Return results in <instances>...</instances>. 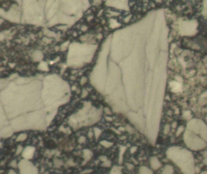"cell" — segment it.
I'll use <instances>...</instances> for the list:
<instances>
[{"instance_id":"obj_7","label":"cell","mask_w":207,"mask_h":174,"mask_svg":"<svg viewBox=\"0 0 207 174\" xmlns=\"http://www.w3.org/2000/svg\"><path fill=\"white\" fill-rule=\"evenodd\" d=\"M200 174H207V171H204L202 172Z\"/></svg>"},{"instance_id":"obj_5","label":"cell","mask_w":207,"mask_h":174,"mask_svg":"<svg viewBox=\"0 0 207 174\" xmlns=\"http://www.w3.org/2000/svg\"><path fill=\"white\" fill-rule=\"evenodd\" d=\"M139 174H153L152 172L146 166H141L140 169Z\"/></svg>"},{"instance_id":"obj_1","label":"cell","mask_w":207,"mask_h":174,"mask_svg":"<svg viewBox=\"0 0 207 174\" xmlns=\"http://www.w3.org/2000/svg\"><path fill=\"white\" fill-rule=\"evenodd\" d=\"M167 156L179 167L183 174L195 173L194 158L190 152L184 150H170L167 152Z\"/></svg>"},{"instance_id":"obj_3","label":"cell","mask_w":207,"mask_h":174,"mask_svg":"<svg viewBox=\"0 0 207 174\" xmlns=\"http://www.w3.org/2000/svg\"><path fill=\"white\" fill-rule=\"evenodd\" d=\"M150 164L152 169H153L154 170H157L159 169L160 167L162 166L161 162L159 161L156 157H152L150 160Z\"/></svg>"},{"instance_id":"obj_2","label":"cell","mask_w":207,"mask_h":174,"mask_svg":"<svg viewBox=\"0 0 207 174\" xmlns=\"http://www.w3.org/2000/svg\"><path fill=\"white\" fill-rule=\"evenodd\" d=\"M19 166H20L19 168L20 169L21 174H38L36 168L32 164H30V162H28V163H27L28 168L24 167V166L23 165H21V164Z\"/></svg>"},{"instance_id":"obj_6","label":"cell","mask_w":207,"mask_h":174,"mask_svg":"<svg viewBox=\"0 0 207 174\" xmlns=\"http://www.w3.org/2000/svg\"><path fill=\"white\" fill-rule=\"evenodd\" d=\"M204 164H205L207 165V157H206V158L204 160Z\"/></svg>"},{"instance_id":"obj_4","label":"cell","mask_w":207,"mask_h":174,"mask_svg":"<svg viewBox=\"0 0 207 174\" xmlns=\"http://www.w3.org/2000/svg\"><path fill=\"white\" fill-rule=\"evenodd\" d=\"M174 169L171 165H166L163 169L162 174H173Z\"/></svg>"}]
</instances>
